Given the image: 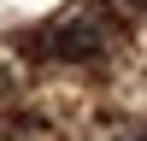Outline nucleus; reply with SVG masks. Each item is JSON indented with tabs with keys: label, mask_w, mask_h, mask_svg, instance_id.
<instances>
[{
	"label": "nucleus",
	"mask_w": 147,
	"mask_h": 141,
	"mask_svg": "<svg viewBox=\"0 0 147 141\" xmlns=\"http://www.w3.org/2000/svg\"><path fill=\"white\" fill-rule=\"evenodd\" d=\"M41 41H47L41 53H53V59H94V53H106V23L94 12H65Z\"/></svg>",
	"instance_id": "nucleus-1"
}]
</instances>
